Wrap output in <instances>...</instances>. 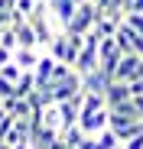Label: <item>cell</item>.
<instances>
[{"label":"cell","instance_id":"1","mask_svg":"<svg viewBox=\"0 0 143 149\" xmlns=\"http://www.w3.org/2000/svg\"><path fill=\"white\" fill-rule=\"evenodd\" d=\"M85 49V36L81 33H68V29H59L55 33V39L46 45V52H52L59 62H65V65H72L75 68V58H78V52Z\"/></svg>","mask_w":143,"mask_h":149},{"label":"cell","instance_id":"2","mask_svg":"<svg viewBox=\"0 0 143 149\" xmlns=\"http://www.w3.org/2000/svg\"><path fill=\"white\" fill-rule=\"evenodd\" d=\"M101 39H104V36H101L98 29L85 33V49H81L78 58H75V71H78V74H88V71H98V68H101V55H98Z\"/></svg>","mask_w":143,"mask_h":149},{"label":"cell","instance_id":"3","mask_svg":"<svg viewBox=\"0 0 143 149\" xmlns=\"http://www.w3.org/2000/svg\"><path fill=\"white\" fill-rule=\"evenodd\" d=\"M98 19H101V13H98V7H94V0H81L78 3V10H75V16H72V23H68V33H91L94 26H98Z\"/></svg>","mask_w":143,"mask_h":149},{"label":"cell","instance_id":"4","mask_svg":"<svg viewBox=\"0 0 143 149\" xmlns=\"http://www.w3.org/2000/svg\"><path fill=\"white\" fill-rule=\"evenodd\" d=\"M39 88H49V94H52V101H55V104H62V101H72L75 94H81V91H85V88H81V74H78V71H72L68 78H62V81L39 84Z\"/></svg>","mask_w":143,"mask_h":149},{"label":"cell","instance_id":"5","mask_svg":"<svg viewBox=\"0 0 143 149\" xmlns=\"http://www.w3.org/2000/svg\"><path fill=\"white\" fill-rule=\"evenodd\" d=\"M137 78H143V55L130 52V55L121 58V65H117V71H114V81L130 84V81H137Z\"/></svg>","mask_w":143,"mask_h":149},{"label":"cell","instance_id":"6","mask_svg":"<svg viewBox=\"0 0 143 149\" xmlns=\"http://www.w3.org/2000/svg\"><path fill=\"white\" fill-rule=\"evenodd\" d=\"M114 39H117V45H121V52H124V55H130V52L143 55V33H137L133 26L121 23V29L114 33Z\"/></svg>","mask_w":143,"mask_h":149},{"label":"cell","instance_id":"7","mask_svg":"<svg viewBox=\"0 0 143 149\" xmlns=\"http://www.w3.org/2000/svg\"><path fill=\"white\" fill-rule=\"evenodd\" d=\"M78 127H81L88 136H98L101 130H107V127H111V107L94 110V113H81V117H78Z\"/></svg>","mask_w":143,"mask_h":149},{"label":"cell","instance_id":"8","mask_svg":"<svg viewBox=\"0 0 143 149\" xmlns=\"http://www.w3.org/2000/svg\"><path fill=\"white\" fill-rule=\"evenodd\" d=\"M46 3H49V13L59 23V29H65L68 23H72V16H75V10H78L81 0H46Z\"/></svg>","mask_w":143,"mask_h":149},{"label":"cell","instance_id":"9","mask_svg":"<svg viewBox=\"0 0 143 149\" xmlns=\"http://www.w3.org/2000/svg\"><path fill=\"white\" fill-rule=\"evenodd\" d=\"M55 55L52 52H42L39 55V62H36V84H49L52 81V71H55Z\"/></svg>","mask_w":143,"mask_h":149},{"label":"cell","instance_id":"10","mask_svg":"<svg viewBox=\"0 0 143 149\" xmlns=\"http://www.w3.org/2000/svg\"><path fill=\"white\" fill-rule=\"evenodd\" d=\"M104 97H107V107H117V104H124V101H130V84H124V81H111L107 88H104Z\"/></svg>","mask_w":143,"mask_h":149},{"label":"cell","instance_id":"11","mask_svg":"<svg viewBox=\"0 0 143 149\" xmlns=\"http://www.w3.org/2000/svg\"><path fill=\"white\" fill-rule=\"evenodd\" d=\"M16 29V42L23 45V49H39V36H36V29H33V23L26 19V23H20V26H13ZM16 45V49H20Z\"/></svg>","mask_w":143,"mask_h":149},{"label":"cell","instance_id":"12","mask_svg":"<svg viewBox=\"0 0 143 149\" xmlns=\"http://www.w3.org/2000/svg\"><path fill=\"white\" fill-rule=\"evenodd\" d=\"M39 55H42L39 49H23V45H20L16 52H13V62H16L23 71H36V62H39Z\"/></svg>","mask_w":143,"mask_h":149},{"label":"cell","instance_id":"13","mask_svg":"<svg viewBox=\"0 0 143 149\" xmlns=\"http://www.w3.org/2000/svg\"><path fill=\"white\" fill-rule=\"evenodd\" d=\"M111 84V78L98 68V71H88V74H81V88L85 91H98V94H104V88Z\"/></svg>","mask_w":143,"mask_h":149},{"label":"cell","instance_id":"14","mask_svg":"<svg viewBox=\"0 0 143 149\" xmlns=\"http://www.w3.org/2000/svg\"><path fill=\"white\" fill-rule=\"evenodd\" d=\"M36 88H39V84H36V71H23V78H20L16 88H13V97H29Z\"/></svg>","mask_w":143,"mask_h":149},{"label":"cell","instance_id":"15","mask_svg":"<svg viewBox=\"0 0 143 149\" xmlns=\"http://www.w3.org/2000/svg\"><path fill=\"white\" fill-rule=\"evenodd\" d=\"M42 127L62 133V110H59V104H49V107L42 110Z\"/></svg>","mask_w":143,"mask_h":149},{"label":"cell","instance_id":"16","mask_svg":"<svg viewBox=\"0 0 143 149\" xmlns=\"http://www.w3.org/2000/svg\"><path fill=\"white\" fill-rule=\"evenodd\" d=\"M59 139L65 143V149H75V146H78V143L85 139V130L78 127V123H75V127H65V130L59 133Z\"/></svg>","mask_w":143,"mask_h":149},{"label":"cell","instance_id":"17","mask_svg":"<svg viewBox=\"0 0 143 149\" xmlns=\"http://www.w3.org/2000/svg\"><path fill=\"white\" fill-rule=\"evenodd\" d=\"M117 146H121V139H117V133H114L111 127L98 133V143H94V149H117Z\"/></svg>","mask_w":143,"mask_h":149},{"label":"cell","instance_id":"18","mask_svg":"<svg viewBox=\"0 0 143 149\" xmlns=\"http://www.w3.org/2000/svg\"><path fill=\"white\" fill-rule=\"evenodd\" d=\"M114 133H117V139H121V143H130L137 133H143V123H127V127H117Z\"/></svg>","mask_w":143,"mask_h":149},{"label":"cell","instance_id":"19","mask_svg":"<svg viewBox=\"0 0 143 149\" xmlns=\"http://www.w3.org/2000/svg\"><path fill=\"white\" fill-rule=\"evenodd\" d=\"M0 78H7V81L16 84V81L23 78V68H20L16 62H7V65H0Z\"/></svg>","mask_w":143,"mask_h":149},{"label":"cell","instance_id":"20","mask_svg":"<svg viewBox=\"0 0 143 149\" xmlns=\"http://www.w3.org/2000/svg\"><path fill=\"white\" fill-rule=\"evenodd\" d=\"M0 45L10 49V52H16V45H20V42H16V29H13V26L4 29V36H0Z\"/></svg>","mask_w":143,"mask_h":149},{"label":"cell","instance_id":"21","mask_svg":"<svg viewBox=\"0 0 143 149\" xmlns=\"http://www.w3.org/2000/svg\"><path fill=\"white\" fill-rule=\"evenodd\" d=\"M124 23L133 26L137 33H143V13H124Z\"/></svg>","mask_w":143,"mask_h":149},{"label":"cell","instance_id":"22","mask_svg":"<svg viewBox=\"0 0 143 149\" xmlns=\"http://www.w3.org/2000/svg\"><path fill=\"white\" fill-rule=\"evenodd\" d=\"M13 123H16V117H10V113H7L4 120H0V143H4V139H7V133L13 130Z\"/></svg>","mask_w":143,"mask_h":149},{"label":"cell","instance_id":"23","mask_svg":"<svg viewBox=\"0 0 143 149\" xmlns=\"http://www.w3.org/2000/svg\"><path fill=\"white\" fill-rule=\"evenodd\" d=\"M13 81H7V78H0V94H4V97H13Z\"/></svg>","mask_w":143,"mask_h":149},{"label":"cell","instance_id":"24","mask_svg":"<svg viewBox=\"0 0 143 149\" xmlns=\"http://www.w3.org/2000/svg\"><path fill=\"white\" fill-rule=\"evenodd\" d=\"M94 143H98V136H88V133H85V139H81L75 149H94Z\"/></svg>","mask_w":143,"mask_h":149},{"label":"cell","instance_id":"25","mask_svg":"<svg viewBox=\"0 0 143 149\" xmlns=\"http://www.w3.org/2000/svg\"><path fill=\"white\" fill-rule=\"evenodd\" d=\"M130 94H133V97H143V78L130 81Z\"/></svg>","mask_w":143,"mask_h":149},{"label":"cell","instance_id":"26","mask_svg":"<svg viewBox=\"0 0 143 149\" xmlns=\"http://www.w3.org/2000/svg\"><path fill=\"white\" fill-rule=\"evenodd\" d=\"M127 13H143V0H130V3H127Z\"/></svg>","mask_w":143,"mask_h":149},{"label":"cell","instance_id":"27","mask_svg":"<svg viewBox=\"0 0 143 149\" xmlns=\"http://www.w3.org/2000/svg\"><path fill=\"white\" fill-rule=\"evenodd\" d=\"M13 149H33V143H20V146H13Z\"/></svg>","mask_w":143,"mask_h":149},{"label":"cell","instance_id":"28","mask_svg":"<svg viewBox=\"0 0 143 149\" xmlns=\"http://www.w3.org/2000/svg\"><path fill=\"white\" fill-rule=\"evenodd\" d=\"M0 149H13V146H10V143H0Z\"/></svg>","mask_w":143,"mask_h":149},{"label":"cell","instance_id":"29","mask_svg":"<svg viewBox=\"0 0 143 149\" xmlns=\"http://www.w3.org/2000/svg\"><path fill=\"white\" fill-rule=\"evenodd\" d=\"M117 149H127V146H124V143H121V146H117Z\"/></svg>","mask_w":143,"mask_h":149},{"label":"cell","instance_id":"30","mask_svg":"<svg viewBox=\"0 0 143 149\" xmlns=\"http://www.w3.org/2000/svg\"><path fill=\"white\" fill-rule=\"evenodd\" d=\"M127 3H130V0H127Z\"/></svg>","mask_w":143,"mask_h":149}]
</instances>
